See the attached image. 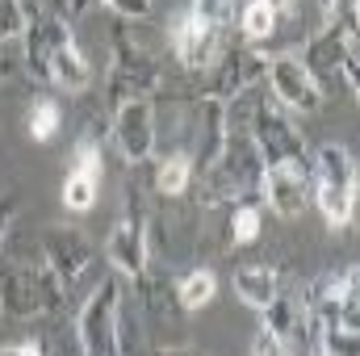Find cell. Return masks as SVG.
Wrapping results in <instances>:
<instances>
[{"mask_svg": "<svg viewBox=\"0 0 360 356\" xmlns=\"http://www.w3.org/2000/svg\"><path fill=\"white\" fill-rule=\"evenodd\" d=\"M252 356H285V348H281V340L276 336H269L264 327L256 331V340H252Z\"/></svg>", "mask_w": 360, "mask_h": 356, "instance_id": "26", "label": "cell"}, {"mask_svg": "<svg viewBox=\"0 0 360 356\" xmlns=\"http://www.w3.org/2000/svg\"><path fill=\"white\" fill-rule=\"evenodd\" d=\"M46 38H51V55H46V84L68 92H84L92 84V68L89 59L80 55L76 38H72V25L59 21L55 13H46Z\"/></svg>", "mask_w": 360, "mask_h": 356, "instance_id": "10", "label": "cell"}, {"mask_svg": "<svg viewBox=\"0 0 360 356\" xmlns=\"http://www.w3.org/2000/svg\"><path fill=\"white\" fill-rule=\"evenodd\" d=\"M42 260L59 272V281L72 289L84 272L92 268V243L80 235V231H72V227H55V231H46V248H42Z\"/></svg>", "mask_w": 360, "mask_h": 356, "instance_id": "14", "label": "cell"}, {"mask_svg": "<svg viewBox=\"0 0 360 356\" xmlns=\"http://www.w3.org/2000/svg\"><path fill=\"white\" fill-rule=\"evenodd\" d=\"M188 184H193V160H188V151H172V155H164L160 168H155V193H164V197H180Z\"/></svg>", "mask_w": 360, "mask_h": 356, "instance_id": "17", "label": "cell"}, {"mask_svg": "<svg viewBox=\"0 0 360 356\" xmlns=\"http://www.w3.org/2000/svg\"><path fill=\"white\" fill-rule=\"evenodd\" d=\"M17 205H13V197H0V252H4V239H8V231H13V214Z\"/></svg>", "mask_w": 360, "mask_h": 356, "instance_id": "27", "label": "cell"}, {"mask_svg": "<svg viewBox=\"0 0 360 356\" xmlns=\"http://www.w3.org/2000/svg\"><path fill=\"white\" fill-rule=\"evenodd\" d=\"M155 356H205V352H188V348H164V352H155Z\"/></svg>", "mask_w": 360, "mask_h": 356, "instance_id": "30", "label": "cell"}, {"mask_svg": "<svg viewBox=\"0 0 360 356\" xmlns=\"http://www.w3.org/2000/svg\"><path fill=\"white\" fill-rule=\"evenodd\" d=\"M252 239H260V205L239 201L231 214V243H252Z\"/></svg>", "mask_w": 360, "mask_h": 356, "instance_id": "20", "label": "cell"}, {"mask_svg": "<svg viewBox=\"0 0 360 356\" xmlns=\"http://www.w3.org/2000/svg\"><path fill=\"white\" fill-rule=\"evenodd\" d=\"M25 4L21 0H0V46H8V42H21V34H25Z\"/></svg>", "mask_w": 360, "mask_h": 356, "instance_id": "22", "label": "cell"}, {"mask_svg": "<svg viewBox=\"0 0 360 356\" xmlns=\"http://www.w3.org/2000/svg\"><path fill=\"white\" fill-rule=\"evenodd\" d=\"M59 126H63V109H59L55 101H34L30 122H25L30 139H34V143H46V139H55V134H59Z\"/></svg>", "mask_w": 360, "mask_h": 356, "instance_id": "18", "label": "cell"}, {"mask_svg": "<svg viewBox=\"0 0 360 356\" xmlns=\"http://www.w3.org/2000/svg\"><path fill=\"white\" fill-rule=\"evenodd\" d=\"M214 293H218V276H214L210 268H193V272H184V276L176 281V302L184 306V310L210 306Z\"/></svg>", "mask_w": 360, "mask_h": 356, "instance_id": "16", "label": "cell"}, {"mask_svg": "<svg viewBox=\"0 0 360 356\" xmlns=\"http://www.w3.org/2000/svg\"><path fill=\"white\" fill-rule=\"evenodd\" d=\"M113 147L126 164H147L155 155V105L151 96H130L113 105Z\"/></svg>", "mask_w": 360, "mask_h": 356, "instance_id": "8", "label": "cell"}, {"mask_svg": "<svg viewBox=\"0 0 360 356\" xmlns=\"http://www.w3.org/2000/svg\"><path fill=\"white\" fill-rule=\"evenodd\" d=\"M105 256H109V265L117 268V276H126V281H143V276H147V265H151V235H147V210H143L139 189H130L126 218L109 231Z\"/></svg>", "mask_w": 360, "mask_h": 356, "instance_id": "6", "label": "cell"}, {"mask_svg": "<svg viewBox=\"0 0 360 356\" xmlns=\"http://www.w3.org/2000/svg\"><path fill=\"white\" fill-rule=\"evenodd\" d=\"M269 59H272V55H264L260 46H235V42H231V46L222 51V59L205 72V76H210V84L201 89V96L222 101V105H235L243 92L264 76Z\"/></svg>", "mask_w": 360, "mask_h": 356, "instance_id": "7", "label": "cell"}, {"mask_svg": "<svg viewBox=\"0 0 360 356\" xmlns=\"http://www.w3.org/2000/svg\"><path fill=\"white\" fill-rule=\"evenodd\" d=\"M256 151L264 164H297V168H310V151H306V139L297 134L293 117L272 105V101H260L256 113H252V126H248Z\"/></svg>", "mask_w": 360, "mask_h": 356, "instance_id": "5", "label": "cell"}, {"mask_svg": "<svg viewBox=\"0 0 360 356\" xmlns=\"http://www.w3.org/2000/svg\"><path fill=\"white\" fill-rule=\"evenodd\" d=\"M239 25H243V34H248L252 42H264L272 30H276V13H272L264 0H248L243 13H239Z\"/></svg>", "mask_w": 360, "mask_h": 356, "instance_id": "19", "label": "cell"}, {"mask_svg": "<svg viewBox=\"0 0 360 356\" xmlns=\"http://www.w3.org/2000/svg\"><path fill=\"white\" fill-rule=\"evenodd\" d=\"M89 4H105L122 17H147L151 13V0H89Z\"/></svg>", "mask_w": 360, "mask_h": 356, "instance_id": "25", "label": "cell"}, {"mask_svg": "<svg viewBox=\"0 0 360 356\" xmlns=\"http://www.w3.org/2000/svg\"><path fill=\"white\" fill-rule=\"evenodd\" d=\"M8 352H13V356H42V344H34V340H25V344H13Z\"/></svg>", "mask_w": 360, "mask_h": 356, "instance_id": "29", "label": "cell"}, {"mask_svg": "<svg viewBox=\"0 0 360 356\" xmlns=\"http://www.w3.org/2000/svg\"><path fill=\"white\" fill-rule=\"evenodd\" d=\"M0 356H13V352H8V348H0Z\"/></svg>", "mask_w": 360, "mask_h": 356, "instance_id": "32", "label": "cell"}, {"mask_svg": "<svg viewBox=\"0 0 360 356\" xmlns=\"http://www.w3.org/2000/svg\"><path fill=\"white\" fill-rule=\"evenodd\" d=\"M260 180H264V160H260L252 134L231 130L222 155L197 177V197H201V205H239V201H256V197H260Z\"/></svg>", "mask_w": 360, "mask_h": 356, "instance_id": "1", "label": "cell"}, {"mask_svg": "<svg viewBox=\"0 0 360 356\" xmlns=\"http://www.w3.org/2000/svg\"><path fill=\"white\" fill-rule=\"evenodd\" d=\"M226 46H231V25H205L193 13H184L172 25V51L188 72H210Z\"/></svg>", "mask_w": 360, "mask_h": 356, "instance_id": "11", "label": "cell"}, {"mask_svg": "<svg viewBox=\"0 0 360 356\" xmlns=\"http://www.w3.org/2000/svg\"><path fill=\"white\" fill-rule=\"evenodd\" d=\"M188 13H193L197 21H205V25H231V17H235V0H193Z\"/></svg>", "mask_w": 360, "mask_h": 356, "instance_id": "24", "label": "cell"}, {"mask_svg": "<svg viewBox=\"0 0 360 356\" xmlns=\"http://www.w3.org/2000/svg\"><path fill=\"white\" fill-rule=\"evenodd\" d=\"M42 314V289H38V268L0 260V319L21 323Z\"/></svg>", "mask_w": 360, "mask_h": 356, "instance_id": "12", "label": "cell"}, {"mask_svg": "<svg viewBox=\"0 0 360 356\" xmlns=\"http://www.w3.org/2000/svg\"><path fill=\"white\" fill-rule=\"evenodd\" d=\"M4 76H8V68H4V63H0V80H4Z\"/></svg>", "mask_w": 360, "mask_h": 356, "instance_id": "31", "label": "cell"}, {"mask_svg": "<svg viewBox=\"0 0 360 356\" xmlns=\"http://www.w3.org/2000/svg\"><path fill=\"white\" fill-rule=\"evenodd\" d=\"M84 356H122V276H105L76 319Z\"/></svg>", "mask_w": 360, "mask_h": 356, "instance_id": "3", "label": "cell"}, {"mask_svg": "<svg viewBox=\"0 0 360 356\" xmlns=\"http://www.w3.org/2000/svg\"><path fill=\"white\" fill-rule=\"evenodd\" d=\"M264 76H269L272 96L281 101L285 113H319L323 101H327V92L319 89V80H314V76L302 68V59H293V55H272L269 68H264Z\"/></svg>", "mask_w": 360, "mask_h": 356, "instance_id": "9", "label": "cell"}, {"mask_svg": "<svg viewBox=\"0 0 360 356\" xmlns=\"http://www.w3.org/2000/svg\"><path fill=\"white\" fill-rule=\"evenodd\" d=\"M264 4H269L276 17H293V8H297V0H264Z\"/></svg>", "mask_w": 360, "mask_h": 356, "instance_id": "28", "label": "cell"}, {"mask_svg": "<svg viewBox=\"0 0 360 356\" xmlns=\"http://www.w3.org/2000/svg\"><path fill=\"white\" fill-rule=\"evenodd\" d=\"M260 197L276 218H297L310 201V168L297 164H264Z\"/></svg>", "mask_w": 360, "mask_h": 356, "instance_id": "13", "label": "cell"}, {"mask_svg": "<svg viewBox=\"0 0 360 356\" xmlns=\"http://www.w3.org/2000/svg\"><path fill=\"white\" fill-rule=\"evenodd\" d=\"M101 147L92 143V139H80L76 143V151H72V172L76 177H89V180H101Z\"/></svg>", "mask_w": 360, "mask_h": 356, "instance_id": "23", "label": "cell"}, {"mask_svg": "<svg viewBox=\"0 0 360 356\" xmlns=\"http://www.w3.org/2000/svg\"><path fill=\"white\" fill-rule=\"evenodd\" d=\"M302 68L319 80V89L331 84L335 80H344V89L348 92H360V80H356V30H348V25H323L310 42H306V59H302Z\"/></svg>", "mask_w": 360, "mask_h": 356, "instance_id": "4", "label": "cell"}, {"mask_svg": "<svg viewBox=\"0 0 360 356\" xmlns=\"http://www.w3.org/2000/svg\"><path fill=\"white\" fill-rule=\"evenodd\" d=\"M63 205H68L72 214H84V210H92V205H96V180L68 172V180H63Z\"/></svg>", "mask_w": 360, "mask_h": 356, "instance_id": "21", "label": "cell"}, {"mask_svg": "<svg viewBox=\"0 0 360 356\" xmlns=\"http://www.w3.org/2000/svg\"><path fill=\"white\" fill-rule=\"evenodd\" d=\"M235 293H239V302L243 306H252V310H264L272 298L281 293V276H276V268L269 265H248L235 272Z\"/></svg>", "mask_w": 360, "mask_h": 356, "instance_id": "15", "label": "cell"}, {"mask_svg": "<svg viewBox=\"0 0 360 356\" xmlns=\"http://www.w3.org/2000/svg\"><path fill=\"white\" fill-rule=\"evenodd\" d=\"M310 184L327 227H348L356 214V160L344 143H323L310 155Z\"/></svg>", "mask_w": 360, "mask_h": 356, "instance_id": "2", "label": "cell"}]
</instances>
